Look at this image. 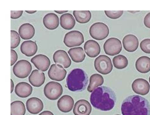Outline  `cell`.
Masks as SVG:
<instances>
[{
  "label": "cell",
  "mask_w": 150,
  "mask_h": 115,
  "mask_svg": "<svg viewBox=\"0 0 150 115\" xmlns=\"http://www.w3.org/2000/svg\"><path fill=\"white\" fill-rule=\"evenodd\" d=\"M117 101L116 94L110 87L101 86L94 90L90 97L94 108L104 111L112 110Z\"/></svg>",
  "instance_id": "obj_1"
},
{
  "label": "cell",
  "mask_w": 150,
  "mask_h": 115,
  "mask_svg": "<svg viewBox=\"0 0 150 115\" xmlns=\"http://www.w3.org/2000/svg\"><path fill=\"white\" fill-rule=\"evenodd\" d=\"M122 115H150V104L139 95L126 97L121 106Z\"/></svg>",
  "instance_id": "obj_2"
},
{
  "label": "cell",
  "mask_w": 150,
  "mask_h": 115,
  "mask_svg": "<svg viewBox=\"0 0 150 115\" xmlns=\"http://www.w3.org/2000/svg\"><path fill=\"white\" fill-rule=\"evenodd\" d=\"M88 84V76L81 68L72 70L67 78V87L72 92H82Z\"/></svg>",
  "instance_id": "obj_3"
},
{
  "label": "cell",
  "mask_w": 150,
  "mask_h": 115,
  "mask_svg": "<svg viewBox=\"0 0 150 115\" xmlns=\"http://www.w3.org/2000/svg\"><path fill=\"white\" fill-rule=\"evenodd\" d=\"M94 68L101 74L107 75L110 73L113 69L111 59L105 55H100L94 60Z\"/></svg>",
  "instance_id": "obj_4"
},
{
  "label": "cell",
  "mask_w": 150,
  "mask_h": 115,
  "mask_svg": "<svg viewBox=\"0 0 150 115\" xmlns=\"http://www.w3.org/2000/svg\"><path fill=\"white\" fill-rule=\"evenodd\" d=\"M109 33L108 27L102 22L94 23L89 29L90 35L96 40H103L108 37Z\"/></svg>",
  "instance_id": "obj_5"
},
{
  "label": "cell",
  "mask_w": 150,
  "mask_h": 115,
  "mask_svg": "<svg viewBox=\"0 0 150 115\" xmlns=\"http://www.w3.org/2000/svg\"><path fill=\"white\" fill-rule=\"evenodd\" d=\"M44 94L48 99L51 101L57 100L63 94V87L58 82H50L45 87Z\"/></svg>",
  "instance_id": "obj_6"
},
{
  "label": "cell",
  "mask_w": 150,
  "mask_h": 115,
  "mask_svg": "<svg viewBox=\"0 0 150 115\" xmlns=\"http://www.w3.org/2000/svg\"><path fill=\"white\" fill-rule=\"evenodd\" d=\"M32 71V65L25 59H22L17 62L13 66V72L17 77L19 78H25L29 76Z\"/></svg>",
  "instance_id": "obj_7"
},
{
  "label": "cell",
  "mask_w": 150,
  "mask_h": 115,
  "mask_svg": "<svg viewBox=\"0 0 150 115\" xmlns=\"http://www.w3.org/2000/svg\"><path fill=\"white\" fill-rule=\"evenodd\" d=\"M84 36L81 32L78 30L70 31L65 35L64 42L66 46L72 47L79 46L84 42Z\"/></svg>",
  "instance_id": "obj_8"
},
{
  "label": "cell",
  "mask_w": 150,
  "mask_h": 115,
  "mask_svg": "<svg viewBox=\"0 0 150 115\" xmlns=\"http://www.w3.org/2000/svg\"><path fill=\"white\" fill-rule=\"evenodd\" d=\"M103 48L106 54L110 56H115L121 52L122 46L119 39L112 37L106 40L103 45Z\"/></svg>",
  "instance_id": "obj_9"
},
{
  "label": "cell",
  "mask_w": 150,
  "mask_h": 115,
  "mask_svg": "<svg viewBox=\"0 0 150 115\" xmlns=\"http://www.w3.org/2000/svg\"><path fill=\"white\" fill-rule=\"evenodd\" d=\"M66 75V70L60 65H52L48 71V77L51 80L55 81H62L64 80Z\"/></svg>",
  "instance_id": "obj_10"
},
{
  "label": "cell",
  "mask_w": 150,
  "mask_h": 115,
  "mask_svg": "<svg viewBox=\"0 0 150 115\" xmlns=\"http://www.w3.org/2000/svg\"><path fill=\"white\" fill-rule=\"evenodd\" d=\"M133 91L137 94L144 96L149 93L150 85L147 80L143 78H137L134 80L132 84Z\"/></svg>",
  "instance_id": "obj_11"
},
{
  "label": "cell",
  "mask_w": 150,
  "mask_h": 115,
  "mask_svg": "<svg viewBox=\"0 0 150 115\" xmlns=\"http://www.w3.org/2000/svg\"><path fill=\"white\" fill-rule=\"evenodd\" d=\"M91 110V105L88 101L81 99L74 104L73 113L74 115H89Z\"/></svg>",
  "instance_id": "obj_12"
},
{
  "label": "cell",
  "mask_w": 150,
  "mask_h": 115,
  "mask_svg": "<svg viewBox=\"0 0 150 115\" xmlns=\"http://www.w3.org/2000/svg\"><path fill=\"white\" fill-rule=\"evenodd\" d=\"M53 61L56 64L60 65L64 68H68L71 65V59L69 54L64 50H58L53 54Z\"/></svg>",
  "instance_id": "obj_13"
},
{
  "label": "cell",
  "mask_w": 150,
  "mask_h": 115,
  "mask_svg": "<svg viewBox=\"0 0 150 115\" xmlns=\"http://www.w3.org/2000/svg\"><path fill=\"white\" fill-rule=\"evenodd\" d=\"M34 66L41 72H46L49 69L50 66V60L48 56L44 54H38L31 59Z\"/></svg>",
  "instance_id": "obj_14"
},
{
  "label": "cell",
  "mask_w": 150,
  "mask_h": 115,
  "mask_svg": "<svg viewBox=\"0 0 150 115\" xmlns=\"http://www.w3.org/2000/svg\"><path fill=\"white\" fill-rule=\"evenodd\" d=\"M26 107L28 111L33 114H37L44 108L42 101L38 97H31L26 102Z\"/></svg>",
  "instance_id": "obj_15"
},
{
  "label": "cell",
  "mask_w": 150,
  "mask_h": 115,
  "mask_svg": "<svg viewBox=\"0 0 150 115\" xmlns=\"http://www.w3.org/2000/svg\"><path fill=\"white\" fill-rule=\"evenodd\" d=\"M57 106L60 111L63 113H69L74 108V101L71 96L68 95H64L59 99L57 102Z\"/></svg>",
  "instance_id": "obj_16"
},
{
  "label": "cell",
  "mask_w": 150,
  "mask_h": 115,
  "mask_svg": "<svg viewBox=\"0 0 150 115\" xmlns=\"http://www.w3.org/2000/svg\"><path fill=\"white\" fill-rule=\"evenodd\" d=\"M84 51L90 58H94L98 56L101 52V47L99 44L94 40H89L87 41L84 46Z\"/></svg>",
  "instance_id": "obj_17"
},
{
  "label": "cell",
  "mask_w": 150,
  "mask_h": 115,
  "mask_svg": "<svg viewBox=\"0 0 150 115\" xmlns=\"http://www.w3.org/2000/svg\"><path fill=\"white\" fill-rule=\"evenodd\" d=\"M123 46L124 49L128 52H134L139 46V41L136 36L132 34H128L123 39Z\"/></svg>",
  "instance_id": "obj_18"
},
{
  "label": "cell",
  "mask_w": 150,
  "mask_h": 115,
  "mask_svg": "<svg viewBox=\"0 0 150 115\" xmlns=\"http://www.w3.org/2000/svg\"><path fill=\"white\" fill-rule=\"evenodd\" d=\"M29 81L34 87H41L45 82V73L39 70H34L29 77Z\"/></svg>",
  "instance_id": "obj_19"
},
{
  "label": "cell",
  "mask_w": 150,
  "mask_h": 115,
  "mask_svg": "<svg viewBox=\"0 0 150 115\" xmlns=\"http://www.w3.org/2000/svg\"><path fill=\"white\" fill-rule=\"evenodd\" d=\"M15 92L18 97L25 98L32 94L33 87L27 82H20L15 87Z\"/></svg>",
  "instance_id": "obj_20"
},
{
  "label": "cell",
  "mask_w": 150,
  "mask_h": 115,
  "mask_svg": "<svg viewBox=\"0 0 150 115\" xmlns=\"http://www.w3.org/2000/svg\"><path fill=\"white\" fill-rule=\"evenodd\" d=\"M43 24L49 30L56 29L59 26V18L53 13L46 14L43 18Z\"/></svg>",
  "instance_id": "obj_21"
},
{
  "label": "cell",
  "mask_w": 150,
  "mask_h": 115,
  "mask_svg": "<svg viewBox=\"0 0 150 115\" xmlns=\"http://www.w3.org/2000/svg\"><path fill=\"white\" fill-rule=\"evenodd\" d=\"M21 50L22 54L30 57L33 56L37 53L38 46L36 43L33 41H26L23 42L21 46Z\"/></svg>",
  "instance_id": "obj_22"
},
{
  "label": "cell",
  "mask_w": 150,
  "mask_h": 115,
  "mask_svg": "<svg viewBox=\"0 0 150 115\" xmlns=\"http://www.w3.org/2000/svg\"><path fill=\"white\" fill-rule=\"evenodd\" d=\"M19 35L22 39L29 40L32 39L35 35V29L30 23H23L20 27L18 30Z\"/></svg>",
  "instance_id": "obj_23"
},
{
  "label": "cell",
  "mask_w": 150,
  "mask_h": 115,
  "mask_svg": "<svg viewBox=\"0 0 150 115\" xmlns=\"http://www.w3.org/2000/svg\"><path fill=\"white\" fill-rule=\"evenodd\" d=\"M136 68L141 73H146L150 71V58L141 56L137 59Z\"/></svg>",
  "instance_id": "obj_24"
},
{
  "label": "cell",
  "mask_w": 150,
  "mask_h": 115,
  "mask_svg": "<svg viewBox=\"0 0 150 115\" xmlns=\"http://www.w3.org/2000/svg\"><path fill=\"white\" fill-rule=\"evenodd\" d=\"M60 22L61 27L65 30L72 29L76 25V19L70 13L62 15L60 18Z\"/></svg>",
  "instance_id": "obj_25"
},
{
  "label": "cell",
  "mask_w": 150,
  "mask_h": 115,
  "mask_svg": "<svg viewBox=\"0 0 150 115\" xmlns=\"http://www.w3.org/2000/svg\"><path fill=\"white\" fill-rule=\"evenodd\" d=\"M68 53L71 59L76 63L82 62L86 58L84 51L81 47H74V48L70 49Z\"/></svg>",
  "instance_id": "obj_26"
},
{
  "label": "cell",
  "mask_w": 150,
  "mask_h": 115,
  "mask_svg": "<svg viewBox=\"0 0 150 115\" xmlns=\"http://www.w3.org/2000/svg\"><path fill=\"white\" fill-rule=\"evenodd\" d=\"M104 78L100 74H93L89 78V84L88 87V91L93 92V91L98 88V87L103 84Z\"/></svg>",
  "instance_id": "obj_27"
},
{
  "label": "cell",
  "mask_w": 150,
  "mask_h": 115,
  "mask_svg": "<svg viewBox=\"0 0 150 115\" xmlns=\"http://www.w3.org/2000/svg\"><path fill=\"white\" fill-rule=\"evenodd\" d=\"M75 19L80 23H86L90 21L91 13L89 11H74Z\"/></svg>",
  "instance_id": "obj_28"
},
{
  "label": "cell",
  "mask_w": 150,
  "mask_h": 115,
  "mask_svg": "<svg viewBox=\"0 0 150 115\" xmlns=\"http://www.w3.org/2000/svg\"><path fill=\"white\" fill-rule=\"evenodd\" d=\"M25 107L23 102L16 101L11 104V115H25Z\"/></svg>",
  "instance_id": "obj_29"
},
{
  "label": "cell",
  "mask_w": 150,
  "mask_h": 115,
  "mask_svg": "<svg viewBox=\"0 0 150 115\" xmlns=\"http://www.w3.org/2000/svg\"><path fill=\"white\" fill-rule=\"evenodd\" d=\"M113 63L117 69L122 70L128 65V59L124 55L118 54L113 58Z\"/></svg>",
  "instance_id": "obj_30"
},
{
  "label": "cell",
  "mask_w": 150,
  "mask_h": 115,
  "mask_svg": "<svg viewBox=\"0 0 150 115\" xmlns=\"http://www.w3.org/2000/svg\"><path fill=\"white\" fill-rule=\"evenodd\" d=\"M21 42V38L19 34L15 30H11V48H16Z\"/></svg>",
  "instance_id": "obj_31"
},
{
  "label": "cell",
  "mask_w": 150,
  "mask_h": 115,
  "mask_svg": "<svg viewBox=\"0 0 150 115\" xmlns=\"http://www.w3.org/2000/svg\"><path fill=\"white\" fill-rule=\"evenodd\" d=\"M140 47L144 53L150 54V39H146L140 43Z\"/></svg>",
  "instance_id": "obj_32"
},
{
  "label": "cell",
  "mask_w": 150,
  "mask_h": 115,
  "mask_svg": "<svg viewBox=\"0 0 150 115\" xmlns=\"http://www.w3.org/2000/svg\"><path fill=\"white\" fill-rule=\"evenodd\" d=\"M105 13L108 17L112 19H117L123 15V11H105Z\"/></svg>",
  "instance_id": "obj_33"
},
{
  "label": "cell",
  "mask_w": 150,
  "mask_h": 115,
  "mask_svg": "<svg viewBox=\"0 0 150 115\" xmlns=\"http://www.w3.org/2000/svg\"><path fill=\"white\" fill-rule=\"evenodd\" d=\"M18 59V54L14 49H11V66H13Z\"/></svg>",
  "instance_id": "obj_34"
},
{
  "label": "cell",
  "mask_w": 150,
  "mask_h": 115,
  "mask_svg": "<svg viewBox=\"0 0 150 115\" xmlns=\"http://www.w3.org/2000/svg\"><path fill=\"white\" fill-rule=\"evenodd\" d=\"M23 11H11V18L12 19H17L22 15Z\"/></svg>",
  "instance_id": "obj_35"
},
{
  "label": "cell",
  "mask_w": 150,
  "mask_h": 115,
  "mask_svg": "<svg viewBox=\"0 0 150 115\" xmlns=\"http://www.w3.org/2000/svg\"><path fill=\"white\" fill-rule=\"evenodd\" d=\"M144 25L150 29V12L148 13L144 18Z\"/></svg>",
  "instance_id": "obj_36"
},
{
  "label": "cell",
  "mask_w": 150,
  "mask_h": 115,
  "mask_svg": "<svg viewBox=\"0 0 150 115\" xmlns=\"http://www.w3.org/2000/svg\"><path fill=\"white\" fill-rule=\"evenodd\" d=\"M39 115H54L53 113L49 111H45L42 112L41 113L39 114Z\"/></svg>",
  "instance_id": "obj_37"
},
{
  "label": "cell",
  "mask_w": 150,
  "mask_h": 115,
  "mask_svg": "<svg viewBox=\"0 0 150 115\" xmlns=\"http://www.w3.org/2000/svg\"><path fill=\"white\" fill-rule=\"evenodd\" d=\"M10 81H11V92H13V88H14V84L12 79H11Z\"/></svg>",
  "instance_id": "obj_38"
},
{
  "label": "cell",
  "mask_w": 150,
  "mask_h": 115,
  "mask_svg": "<svg viewBox=\"0 0 150 115\" xmlns=\"http://www.w3.org/2000/svg\"><path fill=\"white\" fill-rule=\"evenodd\" d=\"M55 12H56L57 13H59V14H63L64 15V13H67V11H54Z\"/></svg>",
  "instance_id": "obj_39"
},
{
  "label": "cell",
  "mask_w": 150,
  "mask_h": 115,
  "mask_svg": "<svg viewBox=\"0 0 150 115\" xmlns=\"http://www.w3.org/2000/svg\"><path fill=\"white\" fill-rule=\"evenodd\" d=\"M25 11L27 13H30V14H33V13H34L36 12V11H27V10Z\"/></svg>",
  "instance_id": "obj_40"
},
{
  "label": "cell",
  "mask_w": 150,
  "mask_h": 115,
  "mask_svg": "<svg viewBox=\"0 0 150 115\" xmlns=\"http://www.w3.org/2000/svg\"><path fill=\"white\" fill-rule=\"evenodd\" d=\"M149 83H150V77H149Z\"/></svg>",
  "instance_id": "obj_41"
},
{
  "label": "cell",
  "mask_w": 150,
  "mask_h": 115,
  "mask_svg": "<svg viewBox=\"0 0 150 115\" xmlns=\"http://www.w3.org/2000/svg\"><path fill=\"white\" fill-rule=\"evenodd\" d=\"M116 115H120V114H116Z\"/></svg>",
  "instance_id": "obj_42"
}]
</instances>
